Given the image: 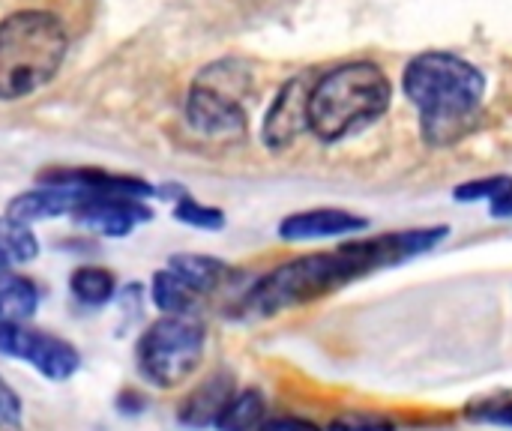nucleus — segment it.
Returning a JSON list of instances; mask_svg holds the SVG:
<instances>
[{"label":"nucleus","instance_id":"12","mask_svg":"<svg viewBox=\"0 0 512 431\" xmlns=\"http://www.w3.org/2000/svg\"><path fill=\"white\" fill-rule=\"evenodd\" d=\"M168 270L174 276H180L201 297L225 288V282L234 276V270L225 261L210 258V255H198V252H177V255H171L168 258Z\"/></svg>","mask_w":512,"mask_h":431},{"label":"nucleus","instance_id":"22","mask_svg":"<svg viewBox=\"0 0 512 431\" xmlns=\"http://www.w3.org/2000/svg\"><path fill=\"white\" fill-rule=\"evenodd\" d=\"M468 420L486 426H507L512 429V399H486L468 408Z\"/></svg>","mask_w":512,"mask_h":431},{"label":"nucleus","instance_id":"18","mask_svg":"<svg viewBox=\"0 0 512 431\" xmlns=\"http://www.w3.org/2000/svg\"><path fill=\"white\" fill-rule=\"evenodd\" d=\"M39 240L30 225L12 222L9 216H0V270H15L21 264L36 261Z\"/></svg>","mask_w":512,"mask_h":431},{"label":"nucleus","instance_id":"24","mask_svg":"<svg viewBox=\"0 0 512 431\" xmlns=\"http://www.w3.org/2000/svg\"><path fill=\"white\" fill-rule=\"evenodd\" d=\"M258 431H324L318 429L315 423L309 420H300V417H273V420H264Z\"/></svg>","mask_w":512,"mask_h":431},{"label":"nucleus","instance_id":"25","mask_svg":"<svg viewBox=\"0 0 512 431\" xmlns=\"http://www.w3.org/2000/svg\"><path fill=\"white\" fill-rule=\"evenodd\" d=\"M489 210H492L495 219H512V189L504 192V195H498V198H492Z\"/></svg>","mask_w":512,"mask_h":431},{"label":"nucleus","instance_id":"14","mask_svg":"<svg viewBox=\"0 0 512 431\" xmlns=\"http://www.w3.org/2000/svg\"><path fill=\"white\" fill-rule=\"evenodd\" d=\"M264 411L267 402L261 396V390L249 387L240 393H231L225 399V405L219 408L213 429L216 431H258V426L264 423Z\"/></svg>","mask_w":512,"mask_h":431},{"label":"nucleus","instance_id":"16","mask_svg":"<svg viewBox=\"0 0 512 431\" xmlns=\"http://www.w3.org/2000/svg\"><path fill=\"white\" fill-rule=\"evenodd\" d=\"M150 294H153V303L159 312L165 315H195L198 312V303H201V294L192 291L180 276H174L168 267L159 270L150 282Z\"/></svg>","mask_w":512,"mask_h":431},{"label":"nucleus","instance_id":"15","mask_svg":"<svg viewBox=\"0 0 512 431\" xmlns=\"http://www.w3.org/2000/svg\"><path fill=\"white\" fill-rule=\"evenodd\" d=\"M231 396V378L228 375H213L210 381H204L201 390H195L183 411H180V423L183 426H192V429H201V426H213L219 408L225 405V399Z\"/></svg>","mask_w":512,"mask_h":431},{"label":"nucleus","instance_id":"11","mask_svg":"<svg viewBox=\"0 0 512 431\" xmlns=\"http://www.w3.org/2000/svg\"><path fill=\"white\" fill-rule=\"evenodd\" d=\"M84 198H87L84 189L39 183V186L30 189V192L15 195V198L6 204V216H9L12 222H21V225H30V228H33V222H42V219L72 216L75 207H78Z\"/></svg>","mask_w":512,"mask_h":431},{"label":"nucleus","instance_id":"4","mask_svg":"<svg viewBox=\"0 0 512 431\" xmlns=\"http://www.w3.org/2000/svg\"><path fill=\"white\" fill-rule=\"evenodd\" d=\"M69 54V27L48 9H18L0 21V102L42 90Z\"/></svg>","mask_w":512,"mask_h":431},{"label":"nucleus","instance_id":"21","mask_svg":"<svg viewBox=\"0 0 512 431\" xmlns=\"http://www.w3.org/2000/svg\"><path fill=\"white\" fill-rule=\"evenodd\" d=\"M327 431H396V423L381 417V414H366V411H348L339 414Z\"/></svg>","mask_w":512,"mask_h":431},{"label":"nucleus","instance_id":"8","mask_svg":"<svg viewBox=\"0 0 512 431\" xmlns=\"http://www.w3.org/2000/svg\"><path fill=\"white\" fill-rule=\"evenodd\" d=\"M312 81H315V75H309V72L294 75L273 96V102H270V108L264 114V123H261V141H264L267 150H273V153L288 150L303 132H309Z\"/></svg>","mask_w":512,"mask_h":431},{"label":"nucleus","instance_id":"10","mask_svg":"<svg viewBox=\"0 0 512 431\" xmlns=\"http://www.w3.org/2000/svg\"><path fill=\"white\" fill-rule=\"evenodd\" d=\"M369 231V219L339 210V207H318L291 213L279 222V237L285 243H306V240H333V237H354Z\"/></svg>","mask_w":512,"mask_h":431},{"label":"nucleus","instance_id":"7","mask_svg":"<svg viewBox=\"0 0 512 431\" xmlns=\"http://www.w3.org/2000/svg\"><path fill=\"white\" fill-rule=\"evenodd\" d=\"M183 117L198 135L216 138V141L243 138L246 132V108L240 105V99L204 81H195L189 87L183 99Z\"/></svg>","mask_w":512,"mask_h":431},{"label":"nucleus","instance_id":"17","mask_svg":"<svg viewBox=\"0 0 512 431\" xmlns=\"http://www.w3.org/2000/svg\"><path fill=\"white\" fill-rule=\"evenodd\" d=\"M69 294L84 309H102L117 294V279L105 267H78L69 276Z\"/></svg>","mask_w":512,"mask_h":431},{"label":"nucleus","instance_id":"13","mask_svg":"<svg viewBox=\"0 0 512 431\" xmlns=\"http://www.w3.org/2000/svg\"><path fill=\"white\" fill-rule=\"evenodd\" d=\"M39 309V288L33 279L0 270V324H27Z\"/></svg>","mask_w":512,"mask_h":431},{"label":"nucleus","instance_id":"9","mask_svg":"<svg viewBox=\"0 0 512 431\" xmlns=\"http://www.w3.org/2000/svg\"><path fill=\"white\" fill-rule=\"evenodd\" d=\"M72 219L87 228L96 231L102 237H126L132 234L138 225L153 219V210L138 201V198H126V195H96L87 192V198L75 207Z\"/></svg>","mask_w":512,"mask_h":431},{"label":"nucleus","instance_id":"5","mask_svg":"<svg viewBox=\"0 0 512 431\" xmlns=\"http://www.w3.org/2000/svg\"><path fill=\"white\" fill-rule=\"evenodd\" d=\"M204 345L207 333L195 315H162L138 342V372L159 390L180 387L198 369Z\"/></svg>","mask_w":512,"mask_h":431},{"label":"nucleus","instance_id":"6","mask_svg":"<svg viewBox=\"0 0 512 431\" xmlns=\"http://www.w3.org/2000/svg\"><path fill=\"white\" fill-rule=\"evenodd\" d=\"M0 354L33 366L42 378L54 384L69 381L81 366V354L75 345L60 336L30 330L24 324H0Z\"/></svg>","mask_w":512,"mask_h":431},{"label":"nucleus","instance_id":"1","mask_svg":"<svg viewBox=\"0 0 512 431\" xmlns=\"http://www.w3.org/2000/svg\"><path fill=\"white\" fill-rule=\"evenodd\" d=\"M447 234H450L447 225L405 228L369 240H348L333 252H315L285 261L246 291L243 309L258 318H270L285 309L306 306L363 276H372L387 267H399L417 255L432 252Z\"/></svg>","mask_w":512,"mask_h":431},{"label":"nucleus","instance_id":"19","mask_svg":"<svg viewBox=\"0 0 512 431\" xmlns=\"http://www.w3.org/2000/svg\"><path fill=\"white\" fill-rule=\"evenodd\" d=\"M171 198H174V219L201 231H222L225 228V213L216 207H207L201 201H195L186 189L171 186Z\"/></svg>","mask_w":512,"mask_h":431},{"label":"nucleus","instance_id":"20","mask_svg":"<svg viewBox=\"0 0 512 431\" xmlns=\"http://www.w3.org/2000/svg\"><path fill=\"white\" fill-rule=\"evenodd\" d=\"M512 189L510 174H495V177H480V180H468L462 186H456L453 198L456 201H492L504 192Z\"/></svg>","mask_w":512,"mask_h":431},{"label":"nucleus","instance_id":"2","mask_svg":"<svg viewBox=\"0 0 512 431\" xmlns=\"http://www.w3.org/2000/svg\"><path fill=\"white\" fill-rule=\"evenodd\" d=\"M402 90L420 111L423 138L432 147H450L483 105L486 75L453 51H423L405 66Z\"/></svg>","mask_w":512,"mask_h":431},{"label":"nucleus","instance_id":"23","mask_svg":"<svg viewBox=\"0 0 512 431\" xmlns=\"http://www.w3.org/2000/svg\"><path fill=\"white\" fill-rule=\"evenodd\" d=\"M24 405L21 396L0 378V431H21Z\"/></svg>","mask_w":512,"mask_h":431},{"label":"nucleus","instance_id":"3","mask_svg":"<svg viewBox=\"0 0 512 431\" xmlns=\"http://www.w3.org/2000/svg\"><path fill=\"white\" fill-rule=\"evenodd\" d=\"M390 102L393 84L378 63L351 60L333 66L312 81L309 132L324 144H336L384 117Z\"/></svg>","mask_w":512,"mask_h":431}]
</instances>
